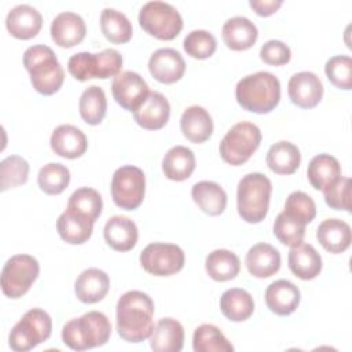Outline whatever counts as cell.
<instances>
[{"instance_id": "3", "label": "cell", "mask_w": 352, "mask_h": 352, "mask_svg": "<svg viewBox=\"0 0 352 352\" xmlns=\"http://www.w3.org/2000/svg\"><path fill=\"white\" fill-rule=\"evenodd\" d=\"M23 66L30 74L33 88L43 95L58 92L65 80V70L52 48L44 44L29 47L23 54Z\"/></svg>"}, {"instance_id": "43", "label": "cell", "mask_w": 352, "mask_h": 352, "mask_svg": "<svg viewBox=\"0 0 352 352\" xmlns=\"http://www.w3.org/2000/svg\"><path fill=\"white\" fill-rule=\"evenodd\" d=\"M274 235L286 246H296L302 242L305 235V224L280 212L274 221Z\"/></svg>"}, {"instance_id": "5", "label": "cell", "mask_w": 352, "mask_h": 352, "mask_svg": "<svg viewBox=\"0 0 352 352\" xmlns=\"http://www.w3.org/2000/svg\"><path fill=\"white\" fill-rule=\"evenodd\" d=\"M271 192L272 184L265 175L260 172L245 175L236 190V208L242 220L250 224L264 220L268 213Z\"/></svg>"}, {"instance_id": "15", "label": "cell", "mask_w": 352, "mask_h": 352, "mask_svg": "<svg viewBox=\"0 0 352 352\" xmlns=\"http://www.w3.org/2000/svg\"><path fill=\"white\" fill-rule=\"evenodd\" d=\"M51 37L59 47L70 48L80 44L87 33V26L81 15L63 11L51 22Z\"/></svg>"}, {"instance_id": "35", "label": "cell", "mask_w": 352, "mask_h": 352, "mask_svg": "<svg viewBox=\"0 0 352 352\" xmlns=\"http://www.w3.org/2000/svg\"><path fill=\"white\" fill-rule=\"evenodd\" d=\"M100 29L104 37L114 44L128 43L133 34L132 23L128 16L110 7L103 8L100 14Z\"/></svg>"}, {"instance_id": "33", "label": "cell", "mask_w": 352, "mask_h": 352, "mask_svg": "<svg viewBox=\"0 0 352 352\" xmlns=\"http://www.w3.org/2000/svg\"><path fill=\"white\" fill-rule=\"evenodd\" d=\"M56 230L65 242L81 245L91 238L94 223L82 216L65 210L56 220Z\"/></svg>"}, {"instance_id": "46", "label": "cell", "mask_w": 352, "mask_h": 352, "mask_svg": "<svg viewBox=\"0 0 352 352\" xmlns=\"http://www.w3.org/2000/svg\"><path fill=\"white\" fill-rule=\"evenodd\" d=\"M326 204L336 210H351V179L341 176L334 184L323 190Z\"/></svg>"}, {"instance_id": "13", "label": "cell", "mask_w": 352, "mask_h": 352, "mask_svg": "<svg viewBox=\"0 0 352 352\" xmlns=\"http://www.w3.org/2000/svg\"><path fill=\"white\" fill-rule=\"evenodd\" d=\"M290 100L302 109L315 107L323 96V84L312 72L294 73L287 82Z\"/></svg>"}, {"instance_id": "4", "label": "cell", "mask_w": 352, "mask_h": 352, "mask_svg": "<svg viewBox=\"0 0 352 352\" xmlns=\"http://www.w3.org/2000/svg\"><path fill=\"white\" fill-rule=\"evenodd\" d=\"M111 334L109 318L99 311H89L69 320L62 329V341L73 351H85L104 345Z\"/></svg>"}, {"instance_id": "47", "label": "cell", "mask_w": 352, "mask_h": 352, "mask_svg": "<svg viewBox=\"0 0 352 352\" xmlns=\"http://www.w3.org/2000/svg\"><path fill=\"white\" fill-rule=\"evenodd\" d=\"M260 58L272 66H280L290 60L292 51L287 44L280 40H268L260 48Z\"/></svg>"}, {"instance_id": "20", "label": "cell", "mask_w": 352, "mask_h": 352, "mask_svg": "<svg viewBox=\"0 0 352 352\" xmlns=\"http://www.w3.org/2000/svg\"><path fill=\"white\" fill-rule=\"evenodd\" d=\"M245 264L252 276L270 278L280 268V253L272 245L260 242L248 250Z\"/></svg>"}, {"instance_id": "42", "label": "cell", "mask_w": 352, "mask_h": 352, "mask_svg": "<svg viewBox=\"0 0 352 352\" xmlns=\"http://www.w3.org/2000/svg\"><path fill=\"white\" fill-rule=\"evenodd\" d=\"M282 212L307 226L316 216V205L308 194L302 191H293L287 195Z\"/></svg>"}, {"instance_id": "27", "label": "cell", "mask_w": 352, "mask_h": 352, "mask_svg": "<svg viewBox=\"0 0 352 352\" xmlns=\"http://www.w3.org/2000/svg\"><path fill=\"white\" fill-rule=\"evenodd\" d=\"M316 238L327 252L334 254L342 253L352 241L351 227L341 219H326L319 224Z\"/></svg>"}, {"instance_id": "40", "label": "cell", "mask_w": 352, "mask_h": 352, "mask_svg": "<svg viewBox=\"0 0 352 352\" xmlns=\"http://www.w3.org/2000/svg\"><path fill=\"white\" fill-rule=\"evenodd\" d=\"M29 176V164L21 155H8L0 162V188L6 191L25 184Z\"/></svg>"}, {"instance_id": "25", "label": "cell", "mask_w": 352, "mask_h": 352, "mask_svg": "<svg viewBox=\"0 0 352 352\" xmlns=\"http://www.w3.org/2000/svg\"><path fill=\"white\" fill-rule=\"evenodd\" d=\"M184 344L183 324L173 318H162L150 336V346L155 352H179Z\"/></svg>"}, {"instance_id": "26", "label": "cell", "mask_w": 352, "mask_h": 352, "mask_svg": "<svg viewBox=\"0 0 352 352\" xmlns=\"http://www.w3.org/2000/svg\"><path fill=\"white\" fill-rule=\"evenodd\" d=\"M180 128L183 135L191 143L206 142L213 132V120L202 106L187 107L180 117Z\"/></svg>"}, {"instance_id": "48", "label": "cell", "mask_w": 352, "mask_h": 352, "mask_svg": "<svg viewBox=\"0 0 352 352\" xmlns=\"http://www.w3.org/2000/svg\"><path fill=\"white\" fill-rule=\"evenodd\" d=\"M96 55H98V63H99L98 78L104 80L109 77H116L118 73H121L122 56L117 50L106 48L100 52H96Z\"/></svg>"}, {"instance_id": "8", "label": "cell", "mask_w": 352, "mask_h": 352, "mask_svg": "<svg viewBox=\"0 0 352 352\" xmlns=\"http://www.w3.org/2000/svg\"><path fill=\"white\" fill-rule=\"evenodd\" d=\"M140 26L160 40H173L183 29L180 12L169 3L147 1L139 11Z\"/></svg>"}, {"instance_id": "14", "label": "cell", "mask_w": 352, "mask_h": 352, "mask_svg": "<svg viewBox=\"0 0 352 352\" xmlns=\"http://www.w3.org/2000/svg\"><path fill=\"white\" fill-rule=\"evenodd\" d=\"M150 74L162 84L179 81L186 72V62L173 48H158L148 59Z\"/></svg>"}, {"instance_id": "23", "label": "cell", "mask_w": 352, "mask_h": 352, "mask_svg": "<svg viewBox=\"0 0 352 352\" xmlns=\"http://www.w3.org/2000/svg\"><path fill=\"white\" fill-rule=\"evenodd\" d=\"M103 235L107 245L117 252H128L138 242V227L133 220L125 216L110 217L103 228Z\"/></svg>"}, {"instance_id": "34", "label": "cell", "mask_w": 352, "mask_h": 352, "mask_svg": "<svg viewBox=\"0 0 352 352\" xmlns=\"http://www.w3.org/2000/svg\"><path fill=\"white\" fill-rule=\"evenodd\" d=\"M205 270L213 280L226 282L238 275L241 261L234 252L228 249H216L206 256Z\"/></svg>"}, {"instance_id": "12", "label": "cell", "mask_w": 352, "mask_h": 352, "mask_svg": "<svg viewBox=\"0 0 352 352\" xmlns=\"http://www.w3.org/2000/svg\"><path fill=\"white\" fill-rule=\"evenodd\" d=\"M111 92L121 107L133 113L144 102L150 89L139 73L125 70L113 78Z\"/></svg>"}, {"instance_id": "19", "label": "cell", "mask_w": 352, "mask_h": 352, "mask_svg": "<svg viewBox=\"0 0 352 352\" xmlns=\"http://www.w3.org/2000/svg\"><path fill=\"white\" fill-rule=\"evenodd\" d=\"M300 289L287 279L272 282L265 290V304L271 312L286 316L293 314L300 304Z\"/></svg>"}, {"instance_id": "10", "label": "cell", "mask_w": 352, "mask_h": 352, "mask_svg": "<svg viewBox=\"0 0 352 352\" xmlns=\"http://www.w3.org/2000/svg\"><path fill=\"white\" fill-rule=\"evenodd\" d=\"M146 192V176L135 165H122L116 169L111 179V197L114 204L125 210L140 206Z\"/></svg>"}, {"instance_id": "9", "label": "cell", "mask_w": 352, "mask_h": 352, "mask_svg": "<svg viewBox=\"0 0 352 352\" xmlns=\"http://www.w3.org/2000/svg\"><path fill=\"white\" fill-rule=\"evenodd\" d=\"M40 264L30 254L11 256L1 270V290L10 298H19L26 294L37 279Z\"/></svg>"}, {"instance_id": "29", "label": "cell", "mask_w": 352, "mask_h": 352, "mask_svg": "<svg viewBox=\"0 0 352 352\" xmlns=\"http://www.w3.org/2000/svg\"><path fill=\"white\" fill-rule=\"evenodd\" d=\"M191 197L202 212L209 216H219L227 206V194L224 188L209 180L198 182L191 188Z\"/></svg>"}, {"instance_id": "7", "label": "cell", "mask_w": 352, "mask_h": 352, "mask_svg": "<svg viewBox=\"0 0 352 352\" xmlns=\"http://www.w3.org/2000/svg\"><path fill=\"white\" fill-rule=\"evenodd\" d=\"M52 320L48 312L32 308L11 329L8 344L15 352H26L47 341L51 336Z\"/></svg>"}, {"instance_id": "18", "label": "cell", "mask_w": 352, "mask_h": 352, "mask_svg": "<svg viewBox=\"0 0 352 352\" xmlns=\"http://www.w3.org/2000/svg\"><path fill=\"white\" fill-rule=\"evenodd\" d=\"M6 26L11 36L22 40L37 36L43 26L41 14L29 4L12 7L6 16Z\"/></svg>"}, {"instance_id": "21", "label": "cell", "mask_w": 352, "mask_h": 352, "mask_svg": "<svg viewBox=\"0 0 352 352\" xmlns=\"http://www.w3.org/2000/svg\"><path fill=\"white\" fill-rule=\"evenodd\" d=\"M110 287L109 275L99 268H87L76 279V297L85 304H94L104 298Z\"/></svg>"}, {"instance_id": "31", "label": "cell", "mask_w": 352, "mask_h": 352, "mask_svg": "<svg viewBox=\"0 0 352 352\" xmlns=\"http://www.w3.org/2000/svg\"><path fill=\"white\" fill-rule=\"evenodd\" d=\"M220 309L231 322H243L249 319L254 311L252 294L239 287L227 289L220 297Z\"/></svg>"}, {"instance_id": "11", "label": "cell", "mask_w": 352, "mask_h": 352, "mask_svg": "<svg viewBox=\"0 0 352 352\" xmlns=\"http://www.w3.org/2000/svg\"><path fill=\"white\" fill-rule=\"evenodd\" d=\"M142 267L154 276H170L184 267V252L175 243L153 242L140 253Z\"/></svg>"}, {"instance_id": "22", "label": "cell", "mask_w": 352, "mask_h": 352, "mask_svg": "<svg viewBox=\"0 0 352 352\" xmlns=\"http://www.w3.org/2000/svg\"><path fill=\"white\" fill-rule=\"evenodd\" d=\"M221 36L228 48L234 51H243L256 43L258 30L249 18L236 15L224 22Z\"/></svg>"}, {"instance_id": "39", "label": "cell", "mask_w": 352, "mask_h": 352, "mask_svg": "<svg viewBox=\"0 0 352 352\" xmlns=\"http://www.w3.org/2000/svg\"><path fill=\"white\" fill-rule=\"evenodd\" d=\"M37 182L45 194H60L70 183V170L59 162H50L38 170Z\"/></svg>"}, {"instance_id": "1", "label": "cell", "mask_w": 352, "mask_h": 352, "mask_svg": "<svg viewBox=\"0 0 352 352\" xmlns=\"http://www.w3.org/2000/svg\"><path fill=\"white\" fill-rule=\"evenodd\" d=\"M117 331L128 342H142L154 330V302L140 290L125 292L117 301Z\"/></svg>"}, {"instance_id": "30", "label": "cell", "mask_w": 352, "mask_h": 352, "mask_svg": "<svg viewBox=\"0 0 352 352\" xmlns=\"http://www.w3.org/2000/svg\"><path fill=\"white\" fill-rule=\"evenodd\" d=\"M194 169L195 155L192 150L184 146L170 147L162 160V172L173 182H183L188 179Z\"/></svg>"}, {"instance_id": "2", "label": "cell", "mask_w": 352, "mask_h": 352, "mask_svg": "<svg viewBox=\"0 0 352 352\" xmlns=\"http://www.w3.org/2000/svg\"><path fill=\"white\" fill-rule=\"evenodd\" d=\"M238 104L256 114L272 111L280 100V82L270 72H256L242 77L235 87Z\"/></svg>"}, {"instance_id": "41", "label": "cell", "mask_w": 352, "mask_h": 352, "mask_svg": "<svg viewBox=\"0 0 352 352\" xmlns=\"http://www.w3.org/2000/svg\"><path fill=\"white\" fill-rule=\"evenodd\" d=\"M183 47L191 58L206 59L214 54L217 48V40L210 32L204 29H195L184 37Z\"/></svg>"}, {"instance_id": "28", "label": "cell", "mask_w": 352, "mask_h": 352, "mask_svg": "<svg viewBox=\"0 0 352 352\" xmlns=\"http://www.w3.org/2000/svg\"><path fill=\"white\" fill-rule=\"evenodd\" d=\"M307 176L315 190L323 191L341 177V165L336 157L323 153L309 161Z\"/></svg>"}, {"instance_id": "24", "label": "cell", "mask_w": 352, "mask_h": 352, "mask_svg": "<svg viewBox=\"0 0 352 352\" xmlns=\"http://www.w3.org/2000/svg\"><path fill=\"white\" fill-rule=\"evenodd\" d=\"M287 263L290 271L300 279L309 280L316 278L322 271V257L309 243H298L292 246Z\"/></svg>"}, {"instance_id": "6", "label": "cell", "mask_w": 352, "mask_h": 352, "mask_svg": "<svg viewBox=\"0 0 352 352\" xmlns=\"http://www.w3.org/2000/svg\"><path fill=\"white\" fill-rule=\"evenodd\" d=\"M260 142V128L253 122L241 121L227 131L220 142L219 151L227 164L242 165L258 148Z\"/></svg>"}, {"instance_id": "45", "label": "cell", "mask_w": 352, "mask_h": 352, "mask_svg": "<svg viewBox=\"0 0 352 352\" xmlns=\"http://www.w3.org/2000/svg\"><path fill=\"white\" fill-rule=\"evenodd\" d=\"M67 70L78 81L98 78V73H99L98 55L88 51L77 52L69 58Z\"/></svg>"}, {"instance_id": "17", "label": "cell", "mask_w": 352, "mask_h": 352, "mask_svg": "<svg viewBox=\"0 0 352 352\" xmlns=\"http://www.w3.org/2000/svg\"><path fill=\"white\" fill-rule=\"evenodd\" d=\"M50 144L52 151L59 157L74 160L87 151L88 140L80 128L70 124H62L52 131Z\"/></svg>"}, {"instance_id": "44", "label": "cell", "mask_w": 352, "mask_h": 352, "mask_svg": "<svg viewBox=\"0 0 352 352\" xmlns=\"http://www.w3.org/2000/svg\"><path fill=\"white\" fill-rule=\"evenodd\" d=\"M327 78L340 89L349 91L352 87V59L346 55H336L324 65Z\"/></svg>"}, {"instance_id": "32", "label": "cell", "mask_w": 352, "mask_h": 352, "mask_svg": "<svg viewBox=\"0 0 352 352\" xmlns=\"http://www.w3.org/2000/svg\"><path fill=\"white\" fill-rule=\"evenodd\" d=\"M268 168L278 175H292L301 162V154L296 144L287 140L274 143L267 153Z\"/></svg>"}, {"instance_id": "38", "label": "cell", "mask_w": 352, "mask_h": 352, "mask_svg": "<svg viewBox=\"0 0 352 352\" xmlns=\"http://www.w3.org/2000/svg\"><path fill=\"white\" fill-rule=\"evenodd\" d=\"M192 348L195 352H232L234 346L221 333L210 323L198 326L192 334Z\"/></svg>"}, {"instance_id": "16", "label": "cell", "mask_w": 352, "mask_h": 352, "mask_svg": "<svg viewBox=\"0 0 352 352\" xmlns=\"http://www.w3.org/2000/svg\"><path fill=\"white\" fill-rule=\"evenodd\" d=\"M170 116L168 99L157 91H150L144 102L133 111L135 121L144 129L155 131L166 125Z\"/></svg>"}, {"instance_id": "49", "label": "cell", "mask_w": 352, "mask_h": 352, "mask_svg": "<svg viewBox=\"0 0 352 352\" xmlns=\"http://www.w3.org/2000/svg\"><path fill=\"white\" fill-rule=\"evenodd\" d=\"M282 0H250L249 6L261 16H268L282 6Z\"/></svg>"}, {"instance_id": "37", "label": "cell", "mask_w": 352, "mask_h": 352, "mask_svg": "<svg viewBox=\"0 0 352 352\" xmlns=\"http://www.w3.org/2000/svg\"><path fill=\"white\" fill-rule=\"evenodd\" d=\"M107 99L104 91L98 85H91L80 96L78 111L81 118L89 125H98L106 116Z\"/></svg>"}, {"instance_id": "36", "label": "cell", "mask_w": 352, "mask_h": 352, "mask_svg": "<svg viewBox=\"0 0 352 352\" xmlns=\"http://www.w3.org/2000/svg\"><path fill=\"white\" fill-rule=\"evenodd\" d=\"M102 197L95 188L80 187L70 195L66 210L82 216L95 223L102 213Z\"/></svg>"}]
</instances>
